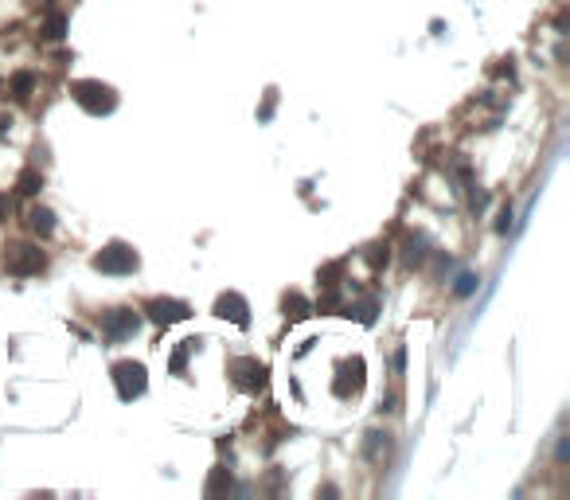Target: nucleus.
Returning a JSON list of instances; mask_svg holds the SVG:
<instances>
[{
    "mask_svg": "<svg viewBox=\"0 0 570 500\" xmlns=\"http://www.w3.org/2000/svg\"><path fill=\"white\" fill-rule=\"evenodd\" d=\"M0 266H4L8 278H35V274L47 270V255L40 250V243L16 238V243H8L4 250H0Z\"/></svg>",
    "mask_w": 570,
    "mask_h": 500,
    "instance_id": "f257e3e1",
    "label": "nucleus"
},
{
    "mask_svg": "<svg viewBox=\"0 0 570 500\" xmlns=\"http://www.w3.org/2000/svg\"><path fill=\"white\" fill-rule=\"evenodd\" d=\"M71 98H75L90 118H102V114L118 110V90L109 83H102V78H75V83H71Z\"/></svg>",
    "mask_w": 570,
    "mask_h": 500,
    "instance_id": "f03ea898",
    "label": "nucleus"
},
{
    "mask_svg": "<svg viewBox=\"0 0 570 500\" xmlns=\"http://www.w3.org/2000/svg\"><path fill=\"white\" fill-rule=\"evenodd\" d=\"M90 266L98 274H109V278H126V274H133L137 266H141V255H137L129 243H106L98 255L90 258Z\"/></svg>",
    "mask_w": 570,
    "mask_h": 500,
    "instance_id": "7ed1b4c3",
    "label": "nucleus"
},
{
    "mask_svg": "<svg viewBox=\"0 0 570 500\" xmlns=\"http://www.w3.org/2000/svg\"><path fill=\"white\" fill-rule=\"evenodd\" d=\"M109 375H114V387H118L121 403H133V398H141L149 391V367L141 360H118L109 367Z\"/></svg>",
    "mask_w": 570,
    "mask_h": 500,
    "instance_id": "20e7f679",
    "label": "nucleus"
},
{
    "mask_svg": "<svg viewBox=\"0 0 570 500\" xmlns=\"http://www.w3.org/2000/svg\"><path fill=\"white\" fill-rule=\"evenodd\" d=\"M141 309H129V305H118V309H106L98 321L102 329V340H109V344H118V340H129L137 336V329H141Z\"/></svg>",
    "mask_w": 570,
    "mask_h": 500,
    "instance_id": "39448f33",
    "label": "nucleus"
},
{
    "mask_svg": "<svg viewBox=\"0 0 570 500\" xmlns=\"http://www.w3.org/2000/svg\"><path fill=\"white\" fill-rule=\"evenodd\" d=\"M226 375H231V383H235L243 395H258V391L266 387L269 367L262 364V360H254V356H235L231 364H226Z\"/></svg>",
    "mask_w": 570,
    "mask_h": 500,
    "instance_id": "423d86ee",
    "label": "nucleus"
},
{
    "mask_svg": "<svg viewBox=\"0 0 570 500\" xmlns=\"http://www.w3.org/2000/svg\"><path fill=\"white\" fill-rule=\"evenodd\" d=\"M141 313L149 317L152 324H160V329H168V324H180L192 317V305L188 301H180V297H149L141 305Z\"/></svg>",
    "mask_w": 570,
    "mask_h": 500,
    "instance_id": "0eeeda50",
    "label": "nucleus"
},
{
    "mask_svg": "<svg viewBox=\"0 0 570 500\" xmlns=\"http://www.w3.org/2000/svg\"><path fill=\"white\" fill-rule=\"evenodd\" d=\"M363 356H352V360H344L340 364V372H336V379H332V395L336 398H356L363 391Z\"/></svg>",
    "mask_w": 570,
    "mask_h": 500,
    "instance_id": "6e6552de",
    "label": "nucleus"
},
{
    "mask_svg": "<svg viewBox=\"0 0 570 500\" xmlns=\"http://www.w3.org/2000/svg\"><path fill=\"white\" fill-rule=\"evenodd\" d=\"M211 313H215L219 321H231V324H238V329H250V305H246V297L235 293V289L219 293Z\"/></svg>",
    "mask_w": 570,
    "mask_h": 500,
    "instance_id": "1a4fd4ad",
    "label": "nucleus"
},
{
    "mask_svg": "<svg viewBox=\"0 0 570 500\" xmlns=\"http://www.w3.org/2000/svg\"><path fill=\"white\" fill-rule=\"evenodd\" d=\"M387 458H391V434L387 430H368L363 434V461L375 465V469H383Z\"/></svg>",
    "mask_w": 570,
    "mask_h": 500,
    "instance_id": "9d476101",
    "label": "nucleus"
},
{
    "mask_svg": "<svg viewBox=\"0 0 570 500\" xmlns=\"http://www.w3.org/2000/svg\"><path fill=\"white\" fill-rule=\"evenodd\" d=\"M24 227L32 231L35 238H51L55 235V227H59V223H55V212H51V207H43V204H32L24 212Z\"/></svg>",
    "mask_w": 570,
    "mask_h": 500,
    "instance_id": "9b49d317",
    "label": "nucleus"
},
{
    "mask_svg": "<svg viewBox=\"0 0 570 500\" xmlns=\"http://www.w3.org/2000/svg\"><path fill=\"white\" fill-rule=\"evenodd\" d=\"M426 258H430V250H426V238L422 235H406L403 238V266L406 270H418V266H426Z\"/></svg>",
    "mask_w": 570,
    "mask_h": 500,
    "instance_id": "f8f14e48",
    "label": "nucleus"
},
{
    "mask_svg": "<svg viewBox=\"0 0 570 500\" xmlns=\"http://www.w3.org/2000/svg\"><path fill=\"white\" fill-rule=\"evenodd\" d=\"M375 313H379L375 297H363V301H348V305H340V317H352V321H360V324H375Z\"/></svg>",
    "mask_w": 570,
    "mask_h": 500,
    "instance_id": "ddd939ff",
    "label": "nucleus"
},
{
    "mask_svg": "<svg viewBox=\"0 0 570 500\" xmlns=\"http://www.w3.org/2000/svg\"><path fill=\"white\" fill-rule=\"evenodd\" d=\"M281 313L285 321H305V317H313V305L305 301V293L289 289V293H281Z\"/></svg>",
    "mask_w": 570,
    "mask_h": 500,
    "instance_id": "4468645a",
    "label": "nucleus"
},
{
    "mask_svg": "<svg viewBox=\"0 0 570 500\" xmlns=\"http://www.w3.org/2000/svg\"><path fill=\"white\" fill-rule=\"evenodd\" d=\"M16 192L24 195V200H35V195L43 192V172L40 169H24L16 176Z\"/></svg>",
    "mask_w": 570,
    "mask_h": 500,
    "instance_id": "2eb2a0df",
    "label": "nucleus"
},
{
    "mask_svg": "<svg viewBox=\"0 0 570 500\" xmlns=\"http://www.w3.org/2000/svg\"><path fill=\"white\" fill-rule=\"evenodd\" d=\"M231 469L226 465H215L211 469V477H207V484H203V492H207V496H226V492H231Z\"/></svg>",
    "mask_w": 570,
    "mask_h": 500,
    "instance_id": "dca6fc26",
    "label": "nucleus"
},
{
    "mask_svg": "<svg viewBox=\"0 0 570 500\" xmlns=\"http://www.w3.org/2000/svg\"><path fill=\"white\" fill-rule=\"evenodd\" d=\"M32 90H35V75H32V71H16V75L8 78V94H12V98H20V102H28Z\"/></svg>",
    "mask_w": 570,
    "mask_h": 500,
    "instance_id": "f3484780",
    "label": "nucleus"
},
{
    "mask_svg": "<svg viewBox=\"0 0 570 500\" xmlns=\"http://www.w3.org/2000/svg\"><path fill=\"white\" fill-rule=\"evenodd\" d=\"M63 35H67V16H63V12H51V16L43 20V28H40V39L59 43Z\"/></svg>",
    "mask_w": 570,
    "mask_h": 500,
    "instance_id": "a211bd4d",
    "label": "nucleus"
},
{
    "mask_svg": "<svg viewBox=\"0 0 570 500\" xmlns=\"http://www.w3.org/2000/svg\"><path fill=\"white\" fill-rule=\"evenodd\" d=\"M195 348H200V336H188V340H180V348L172 352V375H184V367H188V356H192Z\"/></svg>",
    "mask_w": 570,
    "mask_h": 500,
    "instance_id": "6ab92c4d",
    "label": "nucleus"
},
{
    "mask_svg": "<svg viewBox=\"0 0 570 500\" xmlns=\"http://www.w3.org/2000/svg\"><path fill=\"white\" fill-rule=\"evenodd\" d=\"M340 278H344V262H325L317 270V286L320 289H340Z\"/></svg>",
    "mask_w": 570,
    "mask_h": 500,
    "instance_id": "aec40b11",
    "label": "nucleus"
},
{
    "mask_svg": "<svg viewBox=\"0 0 570 500\" xmlns=\"http://www.w3.org/2000/svg\"><path fill=\"white\" fill-rule=\"evenodd\" d=\"M340 305H344V297H340V289H325V297H320L317 305H313V313H325V317H332V313H340Z\"/></svg>",
    "mask_w": 570,
    "mask_h": 500,
    "instance_id": "412c9836",
    "label": "nucleus"
},
{
    "mask_svg": "<svg viewBox=\"0 0 570 500\" xmlns=\"http://www.w3.org/2000/svg\"><path fill=\"white\" fill-rule=\"evenodd\" d=\"M363 258H368V266H371V270L387 266V258H391V243H371L368 250H363Z\"/></svg>",
    "mask_w": 570,
    "mask_h": 500,
    "instance_id": "4be33fe9",
    "label": "nucleus"
},
{
    "mask_svg": "<svg viewBox=\"0 0 570 500\" xmlns=\"http://www.w3.org/2000/svg\"><path fill=\"white\" fill-rule=\"evenodd\" d=\"M477 286H480L477 274H461V278L453 281V297H473V293H477Z\"/></svg>",
    "mask_w": 570,
    "mask_h": 500,
    "instance_id": "5701e85b",
    "label": "nucleus"
},
{
    "mask_svg": "<svg viewBox=\"0 0 570 500\" xmlns=\"http://www.w3.org/2000/svg\"><path fill=\"white\" fill-rule=\"evenodd\" d=\"M508 231H511V207L504 204L500 215H496V235H508Z\"/></svg>",
    "mask_w": 570,
    "mask_h": 500,
    "instance_id": "b1692460",
    "label": "nucleus"
},
{
    "mask_svg": "<svg viewBox=\"0 0 570 500\" xmlns=\"http://www.w3.org/2000/svg\"><path fill=\"white\" fill-rule=\"evenodd\" d=\"M274 106H277V90H266V102H262V110H258V121H269Z\"/></svg>",
    "mask_w": 570,
    "mask_h": 500,
    "instance_id": "393cba45",
    "label": "nucleus"
},
{
    "mask_svg": "<svg viewBox=\"0 0 570 500\" xmlns=\"http://www.w3.org/2000/svg\"><path fill=\"white\" fill-rule=\"evenodd\" d=\"M4 219H8V195L0 192V223H4Z\"/></svg>",
    "mask_w": 570,
    "mask_h": 500,
    "instance_id": "a878e982",
    "label": "nucleus"
},
{
    "mask_svg": "<svg viewBox=\"0 0 570 500\" xmlns=\"http://www.w3.org/2000/svg\"><path fill=\"white\" fill-rule=\"evenodd\" d=\"M8 129H12V118H0V137L8 133Z\"/></svg>",
    "mask_w": 570,
    "mask_h": 500,
    "instance_id": "bb28decb",
    "label": "nucleus"
}]
</instances>
